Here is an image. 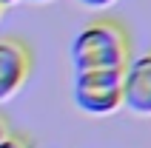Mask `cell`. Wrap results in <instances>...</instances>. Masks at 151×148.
<instances>
[{
	"instance_id": "1",
	"label": "cell",
	"mask_w": 151,
	"mask_h": 148,
	"mask_svg": "<svg viewBox=\"0 0 151 148\" xmlns=\"http://www.w3.org/2000/svg\"><path fill=\"white\" fill-rule=\"evenodd\" d=\"M131 60V37L117 20H94L83 26L71 40L74 71H123Z\"/></svg>"
},
{
	"instance_id": "2",
	"label": "cell",
	"mask_w": 151,
	"mask_h": 148,
	"mask_svg": "<svg viewBox=\"0 0 151 148\" xmlns=\"http://www.w3.org/2000/svg\"><path fill=\"white\" fill-rule=\"evenodd\" d=\"M74 106L86 114L106 117L123 108V71H74Z\"/></svg>"
},
{
	"instance_id": "3",
	"label": "cell",
	"mask_w": 151,
	"mask_h": 148,
	"mask_svg": "<svg viewBox=\"0 0 151 148\" xmlns=\"http://www.w3.org/2000/svg\"><path fill=\"white\" fill-rule=\"evenodd\" d=\"M123 106L151 117V49L131 57L123 68Z\"/></svg>"
},
{
	"instance_id": "4",
	"label": "cell",
	"mask_w": 151,
	"mask_h": 148,
	"mask_svg": "<svg viewBox=\"0 0 151 148\" xmlns=\"http://www.w3.org/2000/svg\"><path fill=\"white\" fill-rule=\"evenodd\" d=\"M32 71V57L20 40L3 37L0 40V100H9L26 83Z\"/></svg>"
},
{
	"instance_id": "5",
	"label": "cell",
	"mask_w": 151,
	"mask_h": 148,
	"mask_svg": "<svg viewBox=\"0 0 151 148\" xmlns=\"http://www.w3.org/2000/svg\"><path fill=\"white\" fill-rule=\"evenodd\" d=\"M0 148H29V145H26L20 137H12V134H9V137H3V140H0Z\"/></svg>"
},
{
	"instance_id": "6",
	"label": "cell",
	"mask_w": 151,
	"mask_h": 148,
	"mask_svg": "<svg viewBox=\"0 0 151 148\" xmlns=\"http://www.w3.org/2000/svg\"><path fill=\"white\" fill-rule=\"evenodd\" d=\"M77 3H83V6H88V9H106V6H111V3H117V0H77Z\"/></svg>"
},
{
	"instance_id": "7",
	"label": "cell",
	"mask_w": 151,
	"mask_h": 148,
	"mask_svg": "<svg viewBox=\"0 0 151 148\" xmlns=\"http://www.w3.org/2000/svg\"><path fill=\"white\" fill-rule=\"evenodd\" d=\"M3 137H9V128H6V120L0 117V140H3Z\"/></svg>"
},
{
	"instance_id": "8",
	"label": "cell",
	"mask_w": 151,
	"mask_h": 148,
	"mask_svg": "<svg viewBox=\"0 0 151 148\" xmlns=\"http://www.w3.org/2000/svg\"><path fill=\"white\" fill-rule=\"evenodd\" d=\"M12 3H17V0H0V9H6V6H12Z\"/></svg>"
},
{
	"instance_id": "9",
	"label": "cell",
	"mask_w": 151,
	"mask_h": 148,
	"mask_svg": "<svg viewBox=\"0 0 151 148\" xmlns=\"http://www.w3.org/2000/svg\"><path fill=\"white\" fill-rule=\"evenodd\" d=\"M34 3H49V0H34Z\"/></svg>"
},
{
	"instance_id": "10",
	"label": "cell",
	"mask_w": 151,
	"mask_h": 148,
	"mask_svg": "<svg viewBox=\"0 0 151 148\" xmlns=\"http://www.w3.org/2000/svg\"><path fill=\"white\" fill-rule=\"evenodd\" d=\"M0 11H3V9H0Z\"/></svg>"
}]
</instances>
